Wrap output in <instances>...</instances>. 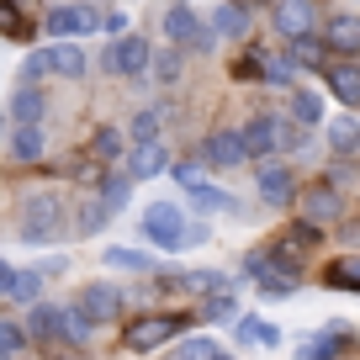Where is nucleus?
Masks as SVG:
<instances>
[{
	"mask_svg": "<svg viewBox=\"0 0 360 360\" xmlns=\"http://www.w3.org/2000/svg\"><path fill=\"white\" fill-rule=\"evenodd\" d=\"M90 159H122V127H96V138H90Z\"/></svg>",
	"mask_w": 360,
	"mask_h": 360,
	"instance_id": "obj_31",
	"label": "nucleus"
},
{
	"mask_svg": "<svg viewBox=\"0 0 360 360\" xmlns=\"http://www.w3.org/2000/svg\"><path fill=\"white\" fill-rule=\"evenodd\" d=\"M217 355H223V345H217L212 334H191L180 345V360H217Z\"/></svg>",
	"mask_w": 360,
	"mask_h": 360,
	"instance_id": "obj_35",
	"label": "nucleus"
},
{
	"mask_svg": "<svg viewBox=\"0 0 360 360\" xmlns=\"http://www.w3.org/2000/svg\"><path fill=\"white\" fill-rule=\"evenodd\" d=\"M255 186H259V196H265L270 207H292V196H297V175H292V165H281L276 154L259 159Z\"/></svg>",
	"mask_w": 360,
	"mask_h": 360,
	"instance_id": "obj_7",
	"label": "nucleus"
},
{
	"mask_svg": "<svg viewBox=\"0 0 360 360\" xmlns=\"http://www.w3.org/2000/svg\"><path fill=\"white\" fill-rule=\"evenodd\" d=\"M175 292L217 297V292H233V276H228V270H186V276H175Z\"/></svg>",
	"mask_w": 360,
	"mask_h": 360,
	"instance_id": "obj_15",
	"label": "nucleus"
},
{
	"mask_svg": "<svg viewBox=\"0 0 360 360\" xmlns=\"http://www.w3.org/2000/svg\"><path fill=\"white\" fill-rule=\"evenodd\" d=\"M328 286H345V292H355L360 286V259H334V265H328Z\"/></svg>",
	"mask_w": 360,
	"mask_h": 360,
	"instance_id": "obj_39",
	"label": "nucleus"
},
{
	"mask_svg": "<svg viewBox=\"0 0 360 360\" xmlns=\"http://www.w3.org/2000/svg\"><path fill=\"white\" fill-rule=\"evenodd\" d=\"M238 143L249 159H270L276 154V117H255V122L238 127Z\"/></svg>",
	"mask_w": 360,
	"mask_h": 360,
	"instance_id": "obj_17",
	"label": "nucleus"
},
{
	"mask_svg": "<svg viewBox=\"0 0 360 360\" xmlns=\"http://www.w3.org/2000/svg\"><path fill=\"white\" fill-rule=\"evenodd\" d=\"M43 32L53 37V43H79V37L101 32V16L90 11V6H48Z\"/></svg>",
	"mask_w": 360,
	"mask_h": 360,
	"instance_id": "obj_3",
	"label": "nucleus"
},
{
	"mask_svg": "<svg viewBox=\"0 0 360 360\" xmlns=\"http://www.w3.org/2000/svg\"><path fill=\"white\" fill-rule=\"evenodd\" d=\"M323 48H334L339 58H355V53H360V16H355V11L328 16V27H323Z\"/></svg>",
	"mask_w": 360,
	"mask_h": 360,
	"instance_id": "obj_11",
	"label": "nucleus"
},
{
	"mask_svg": "<svg viewBox=\"0 0 360 360\" xmlns=\"http://www.w3.org/2000/svg\"><path fill=\"white\" fill-rule=\"evenodd\" d=\"M148 64H154V79H159V85H175V79H180V58H175V53H159V58H148Z\"/></svg>",
	"mask_w": 360,
	"mask_h": 360,
	"instance_id": "obj_41",
	"label": "nucleus"
},
{
	"mask_svg": "<svg viewBox=\"0 0 360 360\" xmlns=\"http://www.w3.org/2000/svg\"><path fill=\"white\" fill-rule=\"evenodd\" d=\"M159 127H165V112H159V106H143V112L133 117V127H127V133H133V143H154Z\"/></svg>",
	"mask_w": 360,
	"mask_h": 360,
	"instance_id": "obj_33",
	"label": "nucleus"
},
{
	"mask_svg": "<svg viewBox=\"0 0 360 360\" xmlns=\"http://www.w3.org/2000/svg\"><path fill=\"white\" fill-rule=\"evenodd\" d=\"M11 302H22V307H32V302H43V276H37V270H16L11 276Z\"/></svg>",
	"mask_w": 360,
	"mask_h": 360,
	"instance_id": "obj_30",
	"label": "nucleus"
},
{
	"mask_svg": "<svg viewBox=\"0 0 360 360\" xmlns=\"http://www.w3.org/2000/svg\"><path fill=\"white\" fill-rule=\"evenodd\" d=\"M106 223H112V212H106V202H101V196L79 202V212H75V233H79V238H96Z\"/></svg>",
	"mask_w": 360,
	"mask_h": 360,
	"instance_id": "obj_24",
	"label": "nucleus"
},
{
	"mask_svg": "<svg viewBox=\"0 0 360 360\" xmlns=\"http://www.w3.org/2000/svg\"><path fill=\"white\" fill-rule=\"evenodd\" d=\"M270 27L281 37H307L318 27V6L313 0H276L270 6Z\"/></svg>",
	"mask_w": 360,
	"mask_h": 360,
	"instance_id": "obj_8",
	"label": "nucleus"
},
{
	"mask_svg": "<svg viewBox=\"0 0 360 360\" xmlns=\"http://www.w3.org/2000/svg\"><path fill=\"white\" fill-rule=\"evenodd\" d=\"M265 79H270V85H286V90H292V85H297V64H292L286 53H270V58H265Z\"/></svg>",
	"mask_w": 360,
	"mask_h": 360,
	"instance_id": "obj_38",
	"label": "nucleus"
},
{
	"mask_svg": "<svg viewBox=\"0 0 360 360\" xmlns=\"http://www.w3.org/2000/svg\"><path fill=\"white\" fill-rule=\"evenodd\" d=\"M64 265H69V259H64V255H48V259H43V265H37V276H58V270H64Z\"/></svg>",
	"mask_w": 360,
	"mask_h": 360,
	"instance_id": "obj_45",
	"label": "nucleus"
},
{
	"mask_svg": "<svg viewBox=\"0 0 360 360\" xmlns=\"http://www.w3.org/2000/svg\"><path fill=\"white\" fill-rule=\"evenodd\" d=\"M90 334H96V323H90L75 302H58V339H64V345H90Z\"/></svg>",
	"mask_w": 360,
	"mask_h": 360,
	"instance_id": "obj_21",
	"label": "nucleus"
},
{
	"mask_svg": "<svg viewBox=\"0 0 360 360\" xmlns=\"http://www.w3.org/2000/svg\"><path fill=\"white\" fill-rule=\"evenodd\" d=\"M238 313V297L233 292H217V297H202V318H212V323H228V318Z\"/></svg>",
	"mask_w": 360,
	"mask_h": 360,
	"instance_id": "obj_36",
	"label": "nucleus"
},
{
	"mask_svg": "<svg viewBox=\"0 0 360 360\" xmlns=\"http://www.w3.org/2000/svg\"><path fill=\"white\" fill-rule=\"evenodd\" d=\"M48 75H53V64H48V48H32V53L22 58V85H43Z\"/></svg>",
	"mask_w": 360,
	"mask_h": 360,
	"instance_id": "obj_34",
	"label": "nucleus"
},
{
	"mask_svg": "<svg viewBox=\"0 0 360 360\" xmlns=\"http://www.w3.org/2000/svg\"><path fill=\"white\" fill-rule=\"evenodd\" d=\"M101 259H106L112 270H143V276H154V265H159V259H148L143 249H127V244H106Z\"/></svg>",
	"mask_w": 360,
	"mask_h": 360,
	"instance_id": "obj_27",
	"label": "nucleus"
},
{
	"mask_svg": "<svg viewBox=\"0 0 360 360\" xmlns=\"http://www.w3.org/2000/svg\"><path fill=\"white\" fill-rule=\"evenodd\" d=\"M6 148H11L16 165H32V159H43V148H48L43 122H16L11 133H6Z\"/></svg>",
	"mask_w": 360,
	"mask_h": 360,
	"instance_id": "obj_12",
	"label": "nucleus"
},
{
	"mask_svg": "<svg viewBox=\"0 0 360 360\" xmlns=\"http://www.w3.org/2000/svg\"><path fill=\"white\" fill-rule=\"evenodd\" d=\"M180 328H186V318H175V313H154V318H138V323H127L122 345L133 349V355H148V349H159L165 339H175Z\"/></svg>",
	"mask_w": 360,
	"mask_h": 360,
	"instance_id": "obj_5",
	"label": "nucleus"
},
{
	"mask_svg": "<svg viewBox=\"0 0 360 360\" xmlns=\"http://www.w3.org/2000/svg\"><path fill=\"white\" fill-rule=\"evenodd\" d=\"M217 360H228V355H217Z\"/></svg>",
	"mask_w": 360,
	"mask_h": 360,
	"instance_id": "obj_51",
	"label": "nucleus"
},
{
	"mask_svg": "<svg viewBox=\"0 0 360 360\" xmlns=\"http://www.w3.org/2000/svg\"><path fill=\"white\" fill-rule=\"evenodd\" d=\"M127 186H133V180H127L122 169H101V175H96V196L106 202V212H117V207L127 202Z\"/></svg>",
	"mask_w": 360,
	"mask_h": 360,
	"instance_id": "obj_28",
	"label": "nucleus"
},
{
	"mask_svg": "<svg viewBox=\"0 0 360 360\" xmlns=\"http://www.w3.org/2000/svg\"><path fill=\"white\" fill-rule=\"evenodd\" d=\"M186 207H191V217H212V212H233V217H238L233 191H217V186H207V180L186 191Z\"/></svg>",
	"mask_w": 360,
	"mask_h": 360,
	"instance_id": "obj_16",
	"label": "nucleus"
},
{
	"mask_svg": "<svg viewBox=\"0 0 360 360\" xmlns=\"http://www.w3.org/2000/svg\"><path fill=\"white\" fill-rule=\"evenodd\" d=\"M58 360H79V355H58Z\"/></svg>",
	"mask_w": 360,
	"mask_h": 360,
	"instance_id": "obj_49",
	"label": "nucleus"
},
{
	"mask_svg": "<svg viewBox=\"0 0 360 360\" xmlns=\"http://www.w3.org/2000/svg\"><path fill=\"white\" fill-rule=\"evenodd\" d=\"M6 117H16V122H43V117H48L43 90H37V85H16V96H11V106H6Z\"/></svg>",
	"mask_w": 360,
	"mask_h": 360,
	"instance_id": "obj_20",
	"label": "nucleus"
},
{
	"mask_svg": "<svg viewBox=\"0 0 360 360\" xmlns=\"http://www.w3.org/2000/svg\"><path fill=\"white\" fill-rule=\"evenodd\" d=\"M0 138H6V112H0Z\"/></svg>",
	"mask_w": 360,
	"mask_h": 360,
	"instance_id": "obj_47",
	"label": "nucleus"
},
{
	"mask_svg": "<svg viewBox=\"0 0 360 360\" xmlns=\"http://www.w3.org/2000/svg\"><path fill=\"white\" fill-rule=\"evenodd\" d=\"M22 345H27L22 323H11V318H0V349H11V355H16V349H22Z\"/></svg>",
	"mask_w": 360,
	"mask_h": 360,
	"instance_id": "obj_43",
	"label": "nucleus"
},
{
	"mask_svg": "<svg viewBox=\"0 0 360 360\" xmlns=\"http://www.w3.org/2000/svg\"><path fill=\"white\" fill-rule=\"evenodd\" d=\"M259 292H265V297H292L297 292V276H286V270H259Z\"/></svg>",
	"mask_w": 360,
	"mask_h": 360,
	"instance_id": "obj_37",
	"label": "nucleus"
},
{
	"mask_svg": "<svg viewBox=\"0 0 360 360\" xmlns=\"http://www.w3.org/2000/svg\"><path fill=\"white\" fill-rule=\"evenodd\" d=\"M22 334L37 339V345H53L58 339V302H32L22 318Z\"/></svg>",
	"mask_w": 360,
	"mask_h": 360,
	"instance_id": "obj_18",
	"label": "nucleus"
},
{
	"mask_svg": "<svg viewBox=\"0 0 360 360\" xmlns=\"http://www.w3.org/2000/svg\"><path fill=\"white\" fill-rule=\"evenodd\" d=\"M292 122L297 127H318L323 122V96H318V90H297L292 85Z\"/></svg>",
	"mask_w": 360,
	"mask_h": 360,
	"instance_id": "obj_25",
	"label": "nucleus"
},
{
	"mask_svg": "<svg viewBox=\"0 0 360 360\" xmlns=\"http://www.w3.org/2000/svg\"><path fill=\"white\" fill-rule=\"evenodd\" d=\"M186 48H191V53H212V48H217V32H212L207 22H196L191 37H186Z\"/></svg>",
	"mask_w": 360,
	"mask_h": 360,
	"instance_id": "obj_40",
	"label": "nucleus"
},
{
	"mask_svg": "<svg viewBox=\"0 0 360 360\" xmlns=\"http://www.w3.org/2000/svg\"><path fill=\"white\" fill-rule=\"evenodd\" d=\"M196 22H202V16H196L191 6H169V11H165V37H169L175 48H186V37H191Z\"/></svg>",
	"mask_w": 360,
	"mask_h": 360,
	"instance_id": "obj_29",
	"label": "nucleus"
},
{
	"mask_svg": "<svg viewBox=\"0 0 360 360\" xmlns=\"http://www.w3.org/2000/svg\"><path fill=\"white\" fill-rule=\"evenodd\" d=\"M233 339H238V345H255V349H276V345H281V328H276V323H259V318H238Z\"/></svg>",
	"mask_w": 360,
	"mask_h": 360,
	"instance_id": "obj_22",
	"label": "nucleus"
},
{
	"mask_svg": "<svg viewBox=\"0 0 360 360\" xmlns=\"http://www.w3.org/2000/svg\"><path fill=\"white\" fill-rule=\"evenodd\" d=\"M323 79H328V90H334L345 106L360 101V69L349 64V58H339V64H323Z\"/></svg>",
	"mask_w": 360,
	"mask_h": 360,
	"instance_id": "obj_19",
	"label": "nucleus"
},
{
	"mask_svg": "<svg viewBox=\"0 0 360 360\" xmlns=\"http://www.w3.org/2000/svg\"><path fill=\"white\" fill-rule=\"evenodd\" d=\"M11 276H16V265H11V259H0V297L11 292Z\"/></svg>",
	"mask_w": 360,
	"mask_h": 360,
	"instance_id": "obj_46",
	"label": "nucleus"
},
{
	"mask_svg": "<svg viewBox=\"0 0 360 360\" xmlns=\"http://www.w3.org/2000/svg\"><path fill=\"white\" fill-rule=\"evenodd\" d=\"M138 233L154 249H180V233H186V207L180 202H148L143 217H138Z\"/></svg>",
	"mask_w": 360,
	"mask_h": 360,
	"instance_id": "obj_2",
	"label": "nucleus"
},
{
	"mask_svg": "<svg viewBox=\"0 0 360 360\" xmlns=\"http://www.w3.org/2000/svg\"><path fill=\"white\" fill-rule=\"evenodd\" d=\"M22 244H53L64 233V196L58 191H32L22 196V223H16Z\"/></svg>",
	"mask_w": 360,
	"mask_h": 360,
	"instance_id": "obj_1",
	"label": "nucleus"
},
{
	"mask_svg": "<svg viewBox=\"0 0 360 360\" xmlns=\"http://www.w3.org/2000/svg\"><path fill=\"white\" fill-rule=\"evenodd\" d=\"M328 148H334L339 159H349V154H355V148H360V122H355V117H349V112L328 122Z\"/></svg>",
	"mask_w": 360,
	"mask_h": 360,
	"instance_id": "obj_23",
	"label": "nucleus"
},
{
	"mask_svg": "<svg viewBox=\"0 0 360 360\" xmlns=\"http://www.w3.org/2000/svg\"><path fill=\"white\" fill-rule=\"evenodd\" d=\"M175 180H180V191H191V186H202V165H196V159H180V165H175Z\"/></svg>",
	"mask_w": 360,
	"mask_h": 360,
	"instance_id": "obj_42",
	"label": "nucleus"
},
{
	"mask_svg": "<svg viewBox=\"0 0 360 360\" xmlns=\"http://www.w3.org/2000/svg\"><path fill=\"white\" fill-rule=\"evenodd\" d=\"M202 159L207 165H217V169H233V165H244V143H238V133L233 127H217V133H207L202 138Z\"/></svg>",
	"mask_w": 360,
	"mask_h": 360,
	"instance_id": "obj_10",
	"label": "nucleus"
},
{
	"mask_svg": "<svg viewBox=\"0 0 360 360\" xmlns=\"http://www.w3.org/2000/svg\"><path fill=\"white\" fill-rule=\"evenodd\" d=\"M345 339H349V328H328L323 339H313V345H302V360H334L339 349H345Z\"/></svg>",
	"mask_w": 360,
	"mask_h": 360,
	"instance_id": "obj_32",
	"label": "nucleus"
},
{
	"mask_svg": "<svg viewBox=\"0 0 360 360\" xmlns=\"http://www.w3.org/2000/svg\"><path fill=\"white\" fill-rule=\"evenodd\" d=\"M165 169H169V154H165V143L154 138V143H138L133 154H127V169H122V175H127V180H154V175H165Z\"/></svg>",
	"mask_w": 360,
	"mask_h": 360,
	"instance_id": "obj_13",
	"label": "nucleus"
},
{
	"mask_svg": "<svg viewBox=\"0 0 360 360\" xmlns=\"http://www.w3.org/2000/svg\"><path fill=\"white\" fill-rule=\"evenodd\" d=\"M148 58H154V48H148V37H112V43L101 48V75H148Z\"/></svg>",
	"mask_w": 360,
	"mask_h": 360,
	"instance_id": "obj_4",
	"label": "nucleus"
},
{
	"mask_svg": "<svg viewBox=\"0 0 360 360\" xmlns=\"http://www.w3.org/2000/svg\"><path fill=\"white\" fill-rule=\"evenodd\" d=\"M297 207H302V217L313 228H323V223H334V217H345V191L339 186H328V180H313L302 196H292Z\"/></svg>",
	"mask_w": 360,
	"mask_h": 360,
	"instance_id": "obj_6",
	"label": "nucleus"
},
{
	"mask_svg": "<svg viewBox=\"0 0 360 360\" xmlns=\"http://www.w3.org/2000/svg\"><path fill=\"white\" fill-rule=\"evenodd\" d=\"M212 32H217V43H244V37H249V6H244V0L217 6V11H212Z\"/></svg>",
	"mask_w": 360,
	"mask_h": 360,
	"instance_id": "obj_14",
	"label": "nucleus"
},
{
	"mask_svg": "<svg viewBox=\"0 0 360 360\" xmlns=\"http://www.w3.org/2000/svg\"><path fill=\"white\" fill-rule=\"evenodd\" d=\"M0 32H6V37H27V22L6 6V0H0Z\"/></svg>",
	"mask_w": 360,
	"mask_h": 360,
	"instance_id": "obj_44",
	"label": "nucleus"
},
{
	"mask_svg": "<svg viewBox=\"0 0 360 360\" xmlns=\"http://www.w3.org/2000/svg\"><path fill=\"white\" fill-rule=\"evenodd\" d=\"M175 6H186V0H175Z\"/></svg>",
	"mask_w": 360,
	"mask_h": 360,
	"instance_id": "obj_50",
	"label": "nucleus"
},
{
	"mask_svg": "<svg viewBox=\"0 0 360 360\" xmlns=\"http://www.w3.org/2000/svg\"><path fill=\"white\" fill-rule=\"evenodd\" d=\"M48 64H53V75L79 79V75H85V48H75V43H53V48H48Z\"/></svg>",
	"mask_w": 360,
	"mask_h": 360,
	"instance_id": "obj_26",
	"label": "nucleus"
},
{
	"mask_svg": "<svg viewBox=\"0 0 360 360\" xmlns=\"http://www.w3.org/2000/svg\"><path fill=\"white\" fill-rule=\"evenodd\" d=\"M0 360H11V349H0Z\"/></svg>",
	"mask_w": 360,
	"mask_h": 360,
	"instance_id": "obj_48",
	"label": "nucleus"
},
{
	"mask_svg": "<svg viewBox=\"0 0 360 360\" xmlns=\"http://www.w3.org/2000/svg\"><path fill=\"white\" fill-rule=\"evenodd\" d=\"M75 307H79V313H85L96 328H101V323H112V318L122 313V292H117L112 281H90L85 292H79V302H75Z\"/></svg>",
	"mask_w": 360,
	"mask_h": 360,
	"instance_id": "obj_9",
	"label": "nucleus"
}]
</instances>
